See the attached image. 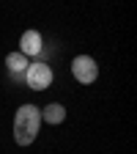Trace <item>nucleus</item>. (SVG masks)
<instances>
[{
    "mask_svg": "<svg viewBox=\"0 0 137 154\" xmlns=\"http://www.w3.org/2000/svg\"><path fill=\"white\" fill-rule=\"evenodd\" d=\"M63 119H66V107L58 105V102H52L41 110V121H47V124H61Z\"/></svg>",
    "mask_w": 137,
    "mask_h": 154,
    "instance_id": "423d86ee",
    "label": "nucleus"
},
{
    "mask_svg": "<svg viewBox=\"0 0 137 154\" xmlns=\"http://www.w3.org/2000/svg\"><path fill=\"white\" fill-rule=\"evenodd\" d=\"M41 33L38 30H25L22 33V38H19V52H22L25 58H30V55H38L41 52Z\"/></svg>",
    "mask_w": 137,
    "mask_h": 154,
    "instance_id": "20e7f679",
    "label": "nucleus"
},
{
    "mask_svg": "<svg viewBox=\"0 0 137 154\" xmlns=\"http://www.w3.org/2000/svg\"><path fill=\"white\" fill-rule=\"evenodd\" d=\"M71 74L77 77V83H93L96 74H99V66H96V61L91 55H77L71 61Z\"/></svg>",
    "mask_w": 137,
    "mask_h": 154,
    "instance_id": "7ed1b4c3",
    "label": "nucleus"
},
{
    "mask_svg": "<svg viewBox=\"0 0 137 154\" xmlns=\"http://www.w3.org/2000/svg\"><path fill=\"white\" fill-rule=\"evenodd\" d=\"M41 127V110L36 105H22L14 116V140L19 146H30Z\"/></svg>",
    "mask_w": 137,
    "mask_h": 154,
    "instance_id": "f257e3e1",
    "label": "nucleus"
},
{
    "mask_svg": "<svg viewBox=\"0 0 137 154\" xmlns=\"http://www.w3.org/2000/svg\"><path fill=\"white\" fill-rule=\"evenodd\" d=\"M6 66H8V72L16 77V80H22V77H25V69L30 63H28V58L22 52H11V55H6Z\"/></svg>",
    "mask_w": 137,
    "mask_h": 154,
    "instance_id": "39448f33",
    "label": "nucleus"
},
{
    "mask_svg": "<svg viewBox=\"0 0 137 154\" xmlns=\"http://www.w3.org/2000/svg\"><path fill=\"white\" fill-rule=\"evenodd\" d=\"M22 80L33 88V91H47L52 85V69L47 63H30L25 69V77Z\"/></svg>",
    "mask_w": 137,
    "mask_h": 154,
    "instance_id": "f03ea898",
    "label": "nucleus"
}]
</instances>
